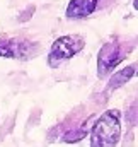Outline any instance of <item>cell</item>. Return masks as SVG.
I'll return each instance as SVG.
<instances>
[{"instance_id": "5b68a950", "label": "cell", "mask_w": 138, "mask_h": 147, "mask_svg": "<svg viewBox=\"0 0 138 147\" xmlns=\"http://www.w3.org/2000/svg\"><path fill=\"white\" fill-rule=\"evenodd\" d=\"M99 5V0H70L65 16L68 19H85Z\"/></svg>"}, {"instance_id": "3957f363", "label": "cell", "mask_w": 138, "mask_h": 147, "mask_svg": "<svg viewBox=\"0 0 138 147\" xmlns=\"http://www.w3.org/2000/svg\"><path fill=\"white\" fill-rule=\"evenodd\" d=\"M38 43H31L22 38H5L0 39V57L10 60H31L38 55Z\"/></svg>"}, {"instance_id": "8992f818", "label": "cell", "mask_w": 138, "mask_h": 147, "mask_svg": "<svg viewBox=\"0 0 138 147\" xmlns=\"http://www.w3.org/2000/svg\"><path fill=\"white\" fill-rule=\"evenodd\" d=\"M133 75H135V65H128V67L121 69L119 72L113 74V77H111L109 82H107V92H113V91L119 89V87L125 86Z\"/></svg>"}, {"instance_id": "277c9868", "label": "cell", "mask_w": 138, "mask_h": 147, "mask_svg": "<svg viewBox=\"0 0 138 147\" xmlns=\"http://www.w3.org/2000/svg\"><path fill=\"white\" fill-rule=\"evenodd\" d=\"M123 58V51H121V45L118 43V39H111L107 43H104L97 53V74L99 77H106L109 72H113L118 63Z\"/></svg>"}, {"instance_id": "52a82bcc", "label": "cell", "mask_w": 138, "mask_h": 147, "mask_svg": "<svg viewBox=\"0 0 138 147\" xmlns=\"http://www.w3.org/2000/svg\"><path fill=\"white\" fill-rule=\"evenodd\" d=\"M85 135H87V128H84V127H80V128H72V130H68V132L62 137V140L67 142V144H72V142L82 140Z\"/></svg>"}, {"instance_id": "7a4b0ae2", "label": "cell", "mask_w": 138, "mask_h": 147, "mask_svg": "<svg viewBox=\"0 0 138 147\" xmlns=\"http://www.w3.org/2000/svg\"><path fill=\"white\" fill-rule=\"evenodd\" d=\"M85 46V39L78 34H68V36H60L50 48L48 53V65L51 69H56L63 62L75 57L82 48Z\"/></svg>"}, {"instance_id": "6da1fadb", "label": "cell", "mask_w": 138, "mask_h": 147, "mask_svg": "<svg viewBox=\"0 0 138 147\" xmlns=\"http://www.w3.org/2000/svg\"><path fill=\"white\" fill-rule=\"evenodd\" d=\"M121 137V113L107 110L96 120L90 130V147H116Z\"/></svg>"}]
</instances>
